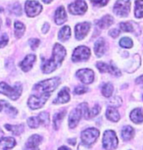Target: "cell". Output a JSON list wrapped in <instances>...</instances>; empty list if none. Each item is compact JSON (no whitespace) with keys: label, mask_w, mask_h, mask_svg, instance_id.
Segmentation results:
<instances>
[{"label":"cell","mask_w":143,"mask_h":150,"mask_svg":"<svg viewBox=\"0 0 143 150\" xmlns=\"http://www.w3.org/2000/svg\"><path fill=\"white\" fill-rule=\"evenodd\" d=\"M66 57V49L61 44L56 43L53 48L52 58L49 60H44L41 66L42 72L44 74H50L60 66L62 61Z\"/></svg>","instance_id":"1"},{"label":"cell","mask_w":143,"mask_h":150,"mask_svg":"<svg viewBox=\"0 0 143 150\" xmlns=\"http://www.w3.org/2000/svg\"><path fill=\"white\" fill-rule=\"evenodd\" d=\"M86 10H87V5L85 1H75L69 6V11L73 15H82Z\"/></svg>","instance_id":"11"},{"label":"cell","mask_w":143,"mask_h":150,"mask_svg":"<svg viewBox=\"0 0 143 150\" xmlns=\"http://www.w3.org/2000/svg\"><path fill=\"white\" fill-rule=\"evenodd\" d=\"M92 3L94 5H102V6H105L108 3V1H97V2H92Z\"/></svg>","instance_id":"42"},{"label":"cell","mask_w":143,"mask_h":150,"mask_svg":"<svg viewBox=\"0 0 143 150\" xmlns=\"http://www.w3.org/2000/svg\"><path fill=\"white\" fill-rule=\"evenodd\" d=\"M14 27H15V35L17 38H20L22 35H24L25 30H26V27H25V25L23 23L17 21L15 22V24H14Z\"/></svg>","instance_id":"26"},{"label":"cell","mask_w":143,"mask_h":150,"mask_svg":"<svg viewBox=\"0 0 143 150\" xmlns=\"http://www.w3.org/2000/svg\"><path fill=\"white\" fill-rule=\"evenodd\" d=\"M90 57V49L86 46H77L73 52L72 60L74 62L86 61Z\"/></svg>","instance_id":"8"},{"label":"cell","mask_w":143,"mask_h":150,"mask_svg":"<svg viewBox=\"0 0 143 150\" xmlns=\"http://www.w3.org/2000/svg\"><path fill=\"white\" fill-rule=\"evenodd\" d=\"M66 115V110H62L61 112H58L57 114L54 115L53 118V125H54L55 129H57L61 125V122L64 119V116Z\"/></svg>","instance_id":"25"},{"label":"cell","mask_w":143,"mask_h":150,"mask_svg":"<svg viewBox=\"0 0 143 150\" xmlns=\"http://www.w3.org/2000/svg\"><path fill=\"white\" fill-rule=\"evenodd\" d=\"M2 109H3V105H2V103L0 102V111H1Z\"/></svg>","instance_id":"47"},{"label":"cell","mask_w":143,"mask_h":150,"mask_svg":"<svg viewBox=\"0 0 143 150\" xmlns=\"http://www.w3.org/2000/svg\"><path fill=\"white\" fill-rule=\"evenodd\" d=\"M134 132H135L133 128H131L130 126H125L122 129V137L124 138V140H130L134 137Z\"/></svg>","instance_id":"23"},{"label":"cell","mask_w":143,"mask_h":150,"mask_svg":"<svg viewBox=\"0 0 143 150\" xmlns=\"http://www.w3.org/2000/svg\"><path fill=\"white\" fill-rule=\"evenodd\" d=\"M10 10H11V12H12L13 14H15L16 16H20L22 14L21 6H20L18 3H15V4L13 5V6H11Z\"/></svg>","instance_id":"35"},{"label":"cell","mask_w":143,"mask_h":150,"mask_svg":"<svg viewBox=\"0 0 143 150\" xmlns=\"http://www.w3.org/2000/svg\"><path fill=\"white\" fill-rule=\"evenodd\" d=\"M8 42V35L6 33L2 35V36L0 38V47H4Z\"/></svg>","instance_id":"39"},{"label":"cell","mask_w":143,"mask_h":150,"mask_svg":"<svg viewBox=\"0 0 143 150\" xmlns=\"http://www.w3.org/2000/svg\"><path fill=\"white\" fill-rule=\"evenodd\" d=\"M1 103H2V105L5 107V112H6L8 115H10V116H16L17 114H18V111H17V109H15L14 107L11 106L9 103L6 102V101L1 100Z\"/></svg>","instance_id":"29"},{"label":"cell","mask_w":143,"mask_h":150,"mask_svg":"<svg viewBox=\"0 0 143 150\" xmlns=\"http://www.w3.org/2000/svg\"><path fill=\"white\" fill-rule=\"evenodd\" d=\"M35 59H36L35 55H33V54L27 55L24 60L20 63V67H21V69L23 70L24 72H27V71H30L32 68L33 64H35Z\"/></svg>","instance_id":"14"},{"label":"cell","mask_w":143,"mask_h":150,"mask_svg":"<svg viewBox=\"0 0 143 150\" xmlns=\"http://www.w3.org/2000/svg\"><path fill=\"white\" fill-rule=\"evenodd\" d=\"M77 77L83 83L89 84L94 81V73L90 69H81L77 72Z\"/></svg>","instance_id":"12"},{"label":"cell","mask_w":143,"mask_h":150,"mask_svg":"<svg viewBox=\"0 0 143 150\" xmlns=\"http://www.w3.org/2000/svg\"><path fill=\"white\" fill-rule=\"evenodd\" d=\"M16 145V140L13 137H4L0 139V150H10Z\"/></svg>","instance_id":"17"},{"label":"cell","mask_w":143,"mask_h":150,"mask_svg":"<svg viewBox=\"0 0 143 150\" xmlns=\"http://www.w3.org/2000/svg\"><path fill=\"white\" fill-rule=\"evenodd\" d=\"M58 38L61 41H66L71 38V29L68 26L63 27L58 33Z\"/></svg>","instance_id":"22"},{"label":"cell","mask_w":143,"mask_h":150,"mask_svg":"<svg viewBox=\"0 0 143 150\" xmlns=\"http://www.w3.org/2000/svg\"><path fill=\"white\" fill-rule=\"evenodd\" d=\"M48 29H49V25H48V24H47V23H46V24L44 25V26H43V28H42V30H43V33H47V32H48Z\"/></svg>","instance_id":"44"},{"label":"cell","mask_w":143,"mask_h":150,"mask_svg":"<svg viewBox=\"0 0 143 150\" xmlns=\"http://www.w3.org/2000/svg\"><path fill=\"white\" fill-rule=\"evenodd\" d=\"M67 20V13L65 8L63 6L58 7V9L55 12V22L57 25H62Z\"/></svg>","instance_id":"18"},{"label":"cell","mask_w":143,"mask_h":150,"mask_svg":"<svg viewBox=\"0 0 143 150\" xmlns=\"http://www.w3.org/2000/svg\"><path fill=\"white\" fill-rule=\"evenodd\" d=\"M5 128H6L8 131H10L11 132H13L14 134L19 135L21 134L22 132H24V126L23 125H5Z\"/></svg>","instance_id":"24"},{"label":"cell","mask_w":143,"mask_h":150,"mask_svg":"<svg viewBox=\"0 0 143 150\" xmlns=\"http://www.w3.org/2000/svg\"><path fill=\"white\" fill-rule=\"evenodd\" d=\"M109 35H110L113 38H116L119 36L120 35V30H117V29H114V30H111L110 32H109Z\"/></svg>","instance_id":"40"},{"label":"cell","mask_w":143,"mask_h":150,"mask_svg":"<svg viewBox=\"0 0 143 150\" xmlns=\"http://www.w3.org/2000/svg\"><path fill=\"white\" fill-rule=\"evenodd\" d=\"M132 44H133V42H132V40H131L130 38H123L120 40V45L122 47H124V48H130V47H132Z\"/></svg>","instance_id":"33"},{"label":"cell","mask_w":143,"mask_h":150,"mask_svg":"<svg viewBox=\"0 0 143 150\" xmlns=\"http://www.w3.org/2000/svg\"><path fill=\"white\" fill-rule=\"evenodd\" d=\"M134 24L132 22H123L120 24V29L123 32H134Z\"/></svg>","instance_id":"27"},{"label":"cell","mask_w":143,"mask_h":150,"mask_svg":"<svg viewBox=\"0 0 143 150\" xmlns=\"http://www.w3.org/2000/svg\"><path fill=\"white\" fill-rule=\"evenodd\" d=\"M27 125L30 126V128L32 129H36L40 126V120H39L38 116H35V117H30L27 119Z\"/></svg>","instance_id":"30"},{"label":"cell","mask_w":143,"mask_h":150,"mask_svg":"<svg viewBox=\"0 0 143 150\" xmlns=\"http://www.w3.org/2000/svg\"><path fill=\"white\" fill-rule=\"evenodd\" d=\"M109 103H110L111 105H113L112 107H119L120 105V103H122V99H120L119 96H116V97H114Z\"/></svg>","instance_id":"37"},{"label":"cell","mask_w":143,"mask_h":150,"mask_svg":"<svg viewBox=\"0 0 143 150\" xmlns=\"http://www.w3.org/2000/svg\"><path fill=\"white\" fill-rule=\"evenodd\" d=\"M50 95L51 94H32V95H30V97L29 98L27 105H29L30 108L32 110L41 108V107L46 103V101L48 100Z\"/></svg>","instance_id":"5"},{"label":"cell","mask_w":143,"mask_h":150,"mask_svg":"<svg viewBox=\"0 0 143 150\" xmlns=\"http://www.w3.org/2000/svg\"><path fill=\"white\" fill-rule=\"evenodd\" d=\"M103 146L107 150H113L118 146L117 135L113 131H106L103 135Z\"/></svg>","instance_id":"7"},{"label":"cell","mask_w":143,"mask_h":150,"mask_svg":"<svg viewBox=\"0 0 143 150\" xmlns=\"http://www.w3.org/2000/svg\"><path fill=\"white\" fill-rule=\"evenodd\" d=\"M69 143H71V144H75V139L74 138V139H69Z\"/></svg>","instance_id":"46"},{"label":"cell","mask_w":143,"mask_h":150,"mask_svg":"<svg viewBox=\"0 0 143 150\" xmlns=\"http://www.w3.org/2000/svg\"><path fill=\"white\" fill-rule=\"evenodd\" d=\"M135 83H138V84H143V76H141V77L137 78L135 80Z\"/></svg>","instance_id":"43"},{"label":"cell","mask_w":143,"mask_h":150,"mask_svg":"<svg viewBox=\"0 0 143 150\" xmlns=\"http://www.w3.org/2000/svg\"><path fill=\"white\" fill-rule=\"evenodd\" d=\"M0 93L8 96L12 100H17L22 93L21 83H17L14 86H10L6 83H0Z\"/></svg>","instance_id":"4"},{"label":"cell","mask_w":143,"mask_h":150,"mask_svg":"<svg viewBox=\"0 0 143 150\" xmlns=\"http://www.w3.org/2000/svg\"><path fill=\"white\" fill-rule=\"evenodd\" d=\"M130 1H117L114 6V12L120 17H127L130 13Z\"/></svg>","instance_id":"9"},{"label":"cell","mask_w":143,"mask_h":150,"mask_svg":"<svg viewBox=\"0 0 143 150\" xmlns=\"http://www.w3.org/2000/svg\"><path fill=\"white\" fill-rule=\"evenodd\" d=\"M136 18H142L143 17V1L135 2V10H134Z\"/></svg>","instance_id":"31"},{"label":"cell","mask_w":143,"mask_h":150,"mask_svg":"<svg viewBox=\"0 0 143 150\" xmlns=\"http://www.w3.org/2000/svg\"><path fill=\"white\" fill-rule=\"evenodd\" d=\"M78 150H89V146L85 145V144H83V143H80V145H78Z\"/></svg>","instance_id":"41"},{"label":"cell","mask_w":143,"mask_h":150,"mask_svg":"<svg viewBox=\"0 0 143 150\" xmlns=\"http://www.w3.org/2000/svg\"><path fill=\"white\" fill-rule=\"evenodd\" d=\"M2 135H3V132H2L1 129H0V137H1Z\"/></svg>","instance_id":"48"},{"label":"cell","mask_w":143,"mask_h":150,"mask_svg":"<svg viewBox=\"0 0 143 150\" xmlns=\"http://www.w3.org/2000/svg\"><path fill=\"white\" fill-rule=\"evenodd\" d=\"M114 90V86L112 83H104L102 86V94L105 96V97H110L113 93Z\"/></svg>","instance_id":"28"},{"label":"cell","mask_w":143,"mask_h":150,"mask_svg":"<svg viewBox=\"0 0 143 150\" xmlns=\"http://www.w3.org/2000/svg\"><path fill=\"white\" fill-rule=\"evenodd\" d=\"M114 18L111 15H105L102 19H100L99 21L96 23V25L101 29H106V28L110 27L111 25H113Z\"/></svg>","instance_id":"19"},{"label":"cell","mask_w":143,"mask_h":150,"mask_svg":"<svg viewBox=\"0 0 143 150\" xmlns=\"http://www.w3.org/2000/svg\"><path fill=\"white\" fill-rule=\"evenodd\" d=\"M106 51V42L104 38H99L95 42L94 52L97 57H101Z\"/></svg>","instance_id":"16"},{"label":"cell","mask_w":143,"mask_h":150,"mask_svg":"<svg viewBox=\"0 0 143 150\" xmlns=\"http://www.w3.org/2000/svg\"><path fill=\"white\" fill-rule=\"evenodd\" d=\"M70 100V93H69V88L68 87H63L62 90L58 93L57 98L53 101L54 104H62L66 103Z\"/></svg>","instance_id":"15"},{"label":"cell","mask_w":143,"mask_h":150,"mask_svg":"<svg viewBox=\"0 0 143 150\" xmlns=\"http://www.w3.org/2000/svg\"><path fill=\"white\" fill-rule=\"evenodd\" d=\"M96 67L99 69L101 73H108L109 72V65L104 63V62H98L96 64Z\"/></svg>","instance_id":"34"},{"label":"cell","mask_w":143,"mask_h":150,"mask_svg":"<svg viewBox=\"0 0 143 150\" xmlns=\"http://www.w3.org/2000/svg\"><path fill=\"white\" fill-rule=\"evenodd\" d=\"M90 23L88 22H85V23H80V24H77L75 26V38L80 40V39H83L86 36V35L88 33L89 30H90Z\"/></svg>","instance_id":"13"},{"label":"cell","mask_w":143,"mask_h":150,"mask_svg":"<svg viewBox=\"0 0 143 150\" xmlns=\"http://www.w3.org/2000/svg\"><path fill=\"white\" fill-rule=\"evenodd\" d=\"M42 11V6L38 1H27L26 13L29 17H35Z\"/></svg>","instance_id":"10"},{"label":"cell","mask_w":143,"mask_h":150,"mask_svg":"<svg viewBox=\"0 0 143 150\" xmlns=\"http://www.w3.org/2000/svg\"><path fill=\"white\" fill-rule=\"evenodd\" d=\"M58 150H72V149H71V148H69V147L62 146V147H60V148H58Z\"/></svg>","instance_id":"45"},{"label":"cell","mask_w":143,"mask_h":150,"mask_svg":"<svg viewBox=\"0 0 143 150\" xmlns=\"http://www.w3.org/2000/svg\"><path fill=\"white\" fill-rule=\"evenodd\" d=\"M98 137H99V131H98L97 129H94V128L86 129L81 132V134H80L82 143L89 146V147H90L92 144L96 141Z\"/></svg>","instance_id":"6"},{"label":"cell","mask_w":143,"mask_h":150,"mask_svg":"<svg viewBox=\"0 0 143 150\" xmlns=\"http://www.w3.org/2000/svg\"><path fill=\"white\" fill-rule=\"evenodd\" d=\"M130 119L133 123L141 124L143 122V109L136 108L130 113Z\"/></svg>","instance_id":"21"},{"label":"cell","mask_w":143,"mask_h":150,"mask_svg":"<svg viewBox=\"0 0 143 150\" xmlns=\"http://www.w3.org/2000/svg\"><path fill=\"white\" fill-rule=\"evenodd\" d=\"M59 84H60L59 78L48 79L36 83L33 86V91L35 92V94H51V92L57 88Z\"/></svg>","instance_id":"2"},{"label":"cell","mask_w":143,"mask_h":150,"mask_svg":"<svg viewBox=\"0 0 143 150\" xmlns=\"http://www.w3.org/2000/svg\"><path fill=\"white\" fill-rule=\"evenodd\" d=\"M106 117H107L108 120H110L112 122H118L120 120V116L118 112V110L115 108V107H108L107 111H106Z\"/></svg>","instance_id":"20"},{"label":"cell","mask_w":143,"mask_h":150,"mask_svg":"<svg viewBox=\"0 0 143 150\" xmlns=\"http://www.w3.org/2000/svg\"><path fill=\"white\" fill-rule=\"evenodd\" d=\"M88 104L83 102L80 104L75 110H73L70 114L69 117V127L71 129H74L77 127V125L80 123V121L81 120L82 116H85V118L86 119V116H87V112H88Z\"/></svg>","instance_id":"3"},{"label":"cell","mask_w":143,"mask_h":150,"mask_svg":"<svg viewBox=\"0 0 143 150\" xmlns=\"http://www.w3.org/2000/svg\"><path fill=\"white\" fill-rule=\"evenodd\" d=\"M74 91L75 94H82V93H85L86 91H88V88L85 86H77L75 88Z\"/></svg>","instance_id":"36"},{"label":"cell","mask_w":143,"mask_h":150,"mask_svg":"<svg viewBox=\"0 0 143 150\" xmlns=\"http://www.w3.org/2000/svg\"><path fill=\"white\" fill-rule=\"evenodd\" d=\"M29 43L30 45V47H32V49H36L39 43H40V41H39V39L37 38H32V39H30Z\"/></svg>","instance_id":"38"},{"label":"cell","mask_w":143,"mask_h":150,"mask_svg":"<svg viewBox=\"0 0 143 150\" xmlns=\"http://www.w3.org/2000/svg\"><path fill=\"white\" fill-rule=\"evenodd\" d=\"M101 111V108L99 105H95L92 109H89L88 112H87V116H86V119H89V118H94L95 116H97L98 114L100 113Z\"/></svg>","instance_id":"32"}]
</instances>
